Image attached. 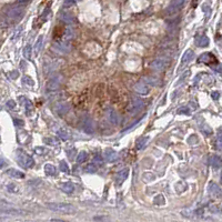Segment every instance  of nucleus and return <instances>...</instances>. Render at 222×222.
<instances>
[{
	"instance_id": "nucleus-42",
	"label": "nucleus",
	"mask_w": 222,
	"mask_h": 222,
	"mask_svg": "<svg viewBox=\"0 0 222 222\" xmlns=\"http://www.w3.org/2000/svg\"><path fill=\"white\" fill-rule=\"evenodd\" d=\"M203 214V209H199V210H197L195 211V216H198V217H201Z\"/></svg>"
},
{
	"instance_id": "nucleus-4",
	"label": "nucleus",
	"mask_w": 222,
	"mask_h": 222,
	"mask_svg": "<svg viewBox=\"0 0 222 222\" xmlns=\"http://www.w3.org/2000/svg\"><path fill=\"white\" fill-rule=\"evenodd\" d=\"M61 80H62V77L61 76H55L53 78H51V79L47 82L46 89L48 91H56V90H58L61 85Z\"/></svg>"
},
{
	"instance_id": "nucleus-45",
	"label": "nucleus",
	"mask_w": 222,
	"mask_h": 222,
	"mask_svg": "<svg viewBox=\"0 0 222 222\" xmlns=\"http://www.w3.org/2000/svg\"><path fill=\"white\" fill-rule=\"evenodd\" d=\"M76 0H64V2H66V5H69V3H72L75 2Z\"/></svg>"
},
{
	"instance_id": "nucleus-11",
	"label": "nucleus",
	"mask_w": 222,
	"mask_h": 222,
	"mask_svg": "<svg viewBox=\"0 0 222 222\" xmlns=\"http://www.w3.org/2000/svg\"><path fill=\"white\" fill-rule=\"evenodd\" d=\"M134 91L140 94H148L150 91V89L144 82H139V83H137V85L134 86Z\"/></svg>"
},
{
	"instance_id": "nucleus-10",
	"label": "nucleus",
	"mask_w": 222,
	"mask_h": 222,
	"mask_svg": "<svg viewBox=\"0 0 222 222\" xmlns=\"http://www.w3.org/2000/svg\"><path fill=\"white\" fill-rule=\"evenodd\" d=\"M208 191H209V193H210L212 197H216V198H220V197H221V191H220V188L218 187V184H216L214 182L209 183Z\"/></svg>"
},
{
	"instance_id": "nucleus-31",
	"label": "nucleus",
	"mask_w": 222,
	"mask_h": 222,
	"mask_svg": "<svg viewBox=\"0 0 222 222\" xmlns=\"http://www.w3.org/2000/svg\"><path fill=\"white\" fill-rule=\"evenodd\" d=\"M201 131H202L206 136H210V134L212 133V129L207 125H203V127H201Z\"/></svg>"
},
{
	"instance_id": "nucleus-16",
	"label": "nucleus",
	"mask_w": 222,
	"mask_h": 222,
	"mask_svg": "<svg viewBox=\"0 0 222 222\" xmlns=\"http://www.w3.org/2000/svg\"><path fill=\"white\" fill-rule=\"evenodd\" d=\"M56 111H57V113H58L59 116H64V115H66V113L69 111V104H59V106L56 108Z\"/></svg>"
},
{
	"instance_id": "nucleus-47",
	"label": "nucleus",
	"mask_w": 222,
	"mask_h": 222,
	"mask_svg": "<svg viewBox=\"0 0 222 222\" xmlns=\"http://www.w3.org/2000/svg\"><path fill=\"white\" fill-rule=\"evenodd\" d=\"M51 221H61V220H59V219H52Z\"/></svg>"
},
{
	"instance_id": "nucleus-46",
	"label": "nucleus",
	"mask_w": 222,
	"mask_h": 222,
	"mask_svg": "<svg viewBox=\"0 0 222 222\" xmlns=\"http://www.w3.org/2000/svg\"><path fill=\"white\" fill-rule=\"evenodd\" d=\"M17 75H18V72H17V71H13V73H12V78H16Z\"/></svg>"
},
{
	"instance_id": "nucleus-18",
	"label": "nucleus",
	"mask_w": 222,
	"mask_h": 222,
	"mask_svg": "<svg viewBox=\"0 0 222 222\" xmlns=\"http://www.w3.org/2000/svg\"><path fill=\"white\" fill-rule=\"evenodd\" d=\"M57 134H58V137L60 138V139H62V140H68L69 138H70V134H69V132H68L66 129H59L58 131H57Z\"/></svg>"
},
{
	"instance_id": "nucleus-44",
	"label": "nucleus",
	"mask_w": 222,
	"mask_h": 222,
	"mask_svg": "<svg viewBox=\"0 0 222 222\" xmlns=\"http://www.w3.org/2000/svg\"><path fill=\"white\" fill-rule=\"evenodd\" d=\"M210 210L212 211V212H219V209L214 206V207H210Z\"/></svg>"
},
{
	"instance_id": "nucleus-8",
	"label": "nucleus",
	"mask_w": 222,
	"mask_h": 222,
	"mask_svg": "<svg viewBox=\"0 0 222 222\" xmlns=\"http://www.w3.org/2000/svg\"><path fill=\"white\" fill-rule=\"evenodd\" d=\"M167 66L168 61L166 59H157V60L151 62V68H153L155 70H163Z\"/></svg>"
},
{
	"instance_id": "nucleus-24",
	"label": "nucleus",
	"mask_w": 222,
	"mask_h": 222,
	"mask_svg": "<svg viewBox=\"0 0 222 222\" xmlns=\"http://www.w3.org/2000/svg\"><path fill=\"white\" fill-rule=\"evenodd\" d=\"M132 104H133V107L137 110H140L141 108H143V106H144L143 101L141 100L140 98H133V100H132Z\"/></svg>"
},
{
	"instance_id": "nucleus-12",
	"label": "nucleus",
	"mask_w": 222,
	"mask_h": 222,
	"mask_svg": "<svg viewBox=\"0 0 222 222\" xmlns=\"http://www.w3.org/2000/svg\"><path fill=\"white\" fill-rule=\"evenodd\" d=\"M104 157H106V160L108 162H115L117 161V158H118V155L117 152L112 149H107L104 152Z\"/></svg>"
},
{
	"instance_id": "nucleus-1",
	"label": "nucleus",
	"mask_w": 222,
	"mask_h": 222,
	"mask_svg": "<svg viewBox=\"0 0 222 222\" xmlns=\"http://www.w3.org/2000/svg\"><path fill=\"white\" fill-rule=\"evenodd\" d=\"M46 207L52 211L64 213V214H72L76 212V208L69 203H47Z\"/></svg>"
},
{
	"instance_id": "nucleus-27",
	"label": "nucleus",
	"mask_w": 222,
	"mask_h": 222,
	"mask_svg": "<svg viewBox=\"0 0 222 222\" xmlns=\"http://www.w3.org/2000/svg\"><path fill=\"white\" fill-rule=\"evenodd\" d=\"M8 174H10L13 178H24V174L22 172H20L18 170H15V169H11V170L8 171Z\"/></svg>"
},
{
	"instance_id": "nucleus-2",
	"label": "nucleus",
	"mask_w": 222,
	"mask_h": 222,
	"mask_svg": "<svg viewBox=\"0 0 222 222\" xmlns=\"http://www.w3.org/2000/svg\"><path fill=\"white\" fill-rule=\"evenodd\" d=\"M18 162L20 163V166L26 169H29V168L34 167L35 161L34 159L31 158L30 155H28L26 152H24L22 150H19L18 151Z\"/></svg>"
},
{
	"instance_id": "nucleus-23",
	"label": "nucleus",
	"mask_w": 222,
	"mask_h": 222,
	"mask_svg": "<svg viewBox=\"0 0 222 222\" xmlns=\"http://www.w3.org/2000/svg\"><path fill=\"white\" fill-rule=\"evenodd\" d=\"M153 203L155 206H163L166 203V199H164V197L162 195H155V199H153Z\"/></svg>"
},
{
	"instance_id": "nucleus-32",
	"label": "nucleus",
	"mask_w": 222,
	"mask_h": 222,
	"mask_svg": "<svg viewBox=\"0 0 222 222\" xmlns=\"http://www.w3.org/2000/svg\"><path fill=\"white\" fill-rule=\"evenodd\" d=\"M83 130L86 131V132H88V133H92L93 132V128H92V123L90 122H86L85 126H83Z\"/></svg>"
},
{
	"instance_id": "nucleus-26",
	"label": "nucleus",
	"mask_w": 222,
	"mask_h": 222,
	"mask_svg": "<svg viewBox=\"0 0 222 222\" xmlns=\"http://www.w3.org/2000/svg\"><path fill=\"white\" fill-rule=\"evenodd\" d=\"M87 159H88V153L85 151L80 152L79 155H77V162L78 163H83L85 161H87Z\"/></svg>"
},
{
	"instance_id": "nucleus-35",
	"label": "nucleus",
	"mask_w": 222,
	"mask_h": 222,
	"mask_svg": "<svg viewBox=\"0 0 222 222\" xmlns=\"http://www.w3.org/2000/svg\"><path fill=\"white\" fill-rule=\"evenodd\" d=\"M86 171H87V172H90V173H94V172L97 171V167H96L93 163L89 164L88 167L86 168Z\"/></svg>"
},
{
	"instance_id": "nucleus-3",
	"label": "nucleus",
	"mask_w": 222,
	"mask_h": 222,
	"mask_svg": "<svg viewBox=\"0 0 222 222\" xmlns=\"http://www.w3.org/2000/svg\"><path fill=\"white\" fill-rule=\"evenodd\" d=\"M0 213H2L5 216H11V217H19V216H28L29 212L22 209H17V208H5L1 209Z\"/></svg>"
},
{
	"instance_id": "nucleus-22",
	"label": "nucleus",
	"mask_w": 222,
	"mask_h": 222,
	"mask_svg": "<svg viewBox=\"0 0 222 222\" xmlns=\"http://www.w3.org/2000/svg\"><path fill=\"white\" fill-rule=\"evenodd\" d=\"M149 141V137H143V138H140L139 140L137 141V144H136V147H137V149L138 150H140V149H142L143 147L146 146L147 144V142Z\"/></svg>"
},
{
	"instance_id": "nucleus-29",
	"label": "nucleus",
	"mask_w": 222,
	"mask_h": 222,
	"mask_svg": "<svg viewBox=\"0 0 222 222\" xmlns=\"http://www.w3.org/2000/svg\"><path fill=\"white\" fill-rule=\"evenodd\" d=\"M142 179L146 181V182H150V181H153L155 179V176L152 173H149V172H147L142 176Z\"/></svg>"
},
{
	"instance_id": "nucleus-25",
	"label": "nucleus",
	"mask_w": 222,
	"mask_h": 222,
	"mask_svg": "<svg viewBox=\"0 0 222 222\" xmlns=\"http://www.w3.org/2000/svg\"><path fill=\"white\" fill-rule=\"evenodd\" d=\"M31 55H32V47L30 45H27V46L24 48V56L26 59H29L31 58Z\"/></svg>"
},
{
	"instance_id": "nucleus-15",
	"label": "nucleus",
	"mask_w": 222,
	"mask_h": 222,
	"mask_svg": "<svg viewBox=\"0 0 222 222\" xmlns=\"http://www.w3.org/2000/svg\"><path fill=\"white\" fill-rule=\"evenodd\" d=\"M60 189L64 192V193L70 195V193H72V192L75 191V186H73V183H71V182H64L60 186Z\"/></svg>"
},
{
	"instance_id": "nucleus-30",
	"label": "nucleus",
	"mask_w": 222,
	"mask_h": 222,
	"mask_svg": "<svg viewBox=\"0 0 222 222\" xmlns=\"http://www.w3.org/2000/svg\"><path fill=\"white\" fill-rule=\"evenodd\" d=\"M59 167H60V170L62 171V172H66V173L69 172V167H68V164L66 161H60Z\"/></svg>"
},
{
	"instance_id": "nucleus-37",
	"label": "nucleus",
	"mask_w": 222,
	"mask_h": 222,
	"mask_svg": "<svg viewBox=\"0 0 222 222\" xmlns=\"http://www.w3.org/2000/svg\"><path fill=\"white\" fill-rule=\"evenodd\" d=\"M24 82L26 83V85H29V86H34L35 85V82H34V80L31 79L30 77H24Z\"/></svg>"
},
{
	"instance_id": "nucleus-17",
	"label": "nucleus",
	"mask_w": 222,
	"mask_h": 222,
	"mask_svg": "<svg viewBox=\"0 0 222 222\" xmlns=\"http://www.w3.org/2000/svg\"><path fill=\"white\" fill-rule=\"evenodd\" d=\"M195 42L198 43L199 47H208L209 46V38L207 36H202V37H198L195 39Z\"/></svg>"
},
{
	"instance_id": "nucleus-33",
	"label": "nucleus",
	"mask_w": 222,
	"mask_h": 222,
	"mask_svg": "<svg viewBox=\"0 0 222 222\" xmlns=\"http://www.w3.org/2000/svg\"><path fill=\"white\" fill-rule=\"evenodd\" d=\"M93 164L94 166H102L104 164V161H102V158H101L100 155H96L93 158Z\"/></svg>"
},
{
	"instance_id": "nucleus-14",
	"label": "nucleus",
	"mask_w": 222,
	"mask_h": 222,
	"mask_svg": "<svg viewBox=\"0 0 222 222\" xmlns=\"http://www.w3.org/2000/svg\"><path fill=\"white\" fill-rule=\"evenodd\" d=\"M195 58V52L192 51V50H187L184 52V55L182 56V59H181V64H186L187 62H190L192 59Z\"/></svg>"
},
{
	"instance_id": "nucleus-7",
	"label": "nucleus",
	"mask_w": 222,
	"mask_h": 222,
	"mask_svg": "<svg viewBox=\"0 0 222 222\" xmlns=\"http://www.w3.org/2000/svg\"><path fill=\"white\" fill-rule=\"evenodd\" d=\"M128 176H129V169H128V168L122 169L120 172H118V174H117V177H116L117 186H120V184H122V183L125 182L126 179L128 178Z\"/></svg>"
},
{
	"instance_id": "nucleus-9",
	"label": "nucleus",
	"mask_w": 222,
	"mask_h": 222,
	"mask_svg": "<svg viewBox=\"0 0 222 222\" xmlns=\"http://www.w3.org/2000/svg\"><path fill=\"white\" fill-rule=\"evenodd\" d=\"M202 61H203L204 64H213V62L218 64V61H217L216 57H214L212 53H210V52L203 53V55L201 56L200 58H199V62H202Z\"/></svg>"
},
{
	"instance_id": "nucleus-20",
	"label": "nucleus",
	"mask_w": 222,
	"mask_h": 222,
	"mask_svg": "<svg viewBox=\"0 0 222 222\" xmlns=\"http://www.w3.org/2000/svg\"><path fill=\"white\" fill-rule=\"evenodd\" d=\"M42 43H43V36H39V38L37 39L36 45H35V51L36 53H39L41 48H42Z\"/></svg>"
},
{
	"instance_id": "nucleus-41",
	"label": "nucleus",
	"mask_w": 222,
	"mask_h": 222,
	"mask_svg": "<svg viewBox=\"0 0 222 222\" xmlns=\"http://www.w3.org/2000/svg\"><path fill=\"white\" fill-rule=\"evenodd\" d=\"M212 98H213V99H214V100H218V99H219V98H220V93H219V92H218V91H214V92H213V93H212Z\"/></svg>"
},
{
	"instance_id": "nucleus-43",
	"label": "nucleus",
	"mask_w": 222,
	"mask_h": 222,
	"mask_svg": "<svg viewBox=\"0 0 222 222\" xmlns=\"http://www.w3.org/2000/svg\"><path fill=\"white\" fill-rule=\"evenodd\" d=\"M8 106L11 107V108H15V107H16V102L13 100H10L9 102H8Z\"/></svg>"
},
{
	"instance_id": "nucleus-5",
	"label": "nucleus",
	"mask_w": 222,
	"mask_h": 222,
	"mask_svg": "<svg viewBox=\"0 0 222 222\" xmlns=\"http://www.w3.org/2000/svg\"><path fill=\"white\" fill-rule=\"evenodd\" d=\"M26 8L24 6H19V7H13L12 9H10L8 11V16L12 19H20L22 16L24 15V11H26Z\"/></svg>"
},
{
	"instance_id": "nucleus-21",
	"label": "nucleus",
	"mask_w": 222,
	"mask_h": 222,
	"mask_svg": "<svg viewBox=\"0 0 222 222\" xmlns=\"http://www.w3.org/2000/svg\"><path fill=\"white\" fill-rule=\"evenodd\" d=\"M211 166H212L214 169H219L220 166H221V159L218 155H214L211 158Z\"/></svg>"
},
{
	"instance_id": "nucleus-6",
	"label": "nucleus",
	"mask_w": 222,
	"mask_h": 222,
	"mask_svg": "<svg viewBox=\"0 0 222 222\" xmlns=\"http://www.w3.org/2000/svg\"><path fill=\"white\" fill-rule=\"evenodd\" d=\"M183 3H184V0H173L171 5L168 7L167 9V13H174L177 12L179 9H181V7L183 6Z\"/></svg>"
},
{
	"instance_id": "nucleus-19",
	"label": "nucleus",
	"mask_w": 222,
	"mask_h": 222,
	"mask_svg": "<svg viewBox=\"0 0 222 222\" xmlns=\"http://www.w3.org/2000/svg\"><path fill=\"white\" fill-rule=\"evenodd\" d=\"M45 172H46L47 176H55L57 170L52 164H46L45 166Z\"/></svg>"
},
{
	"instance_id": "nucleus-34",
	"label": "nucleus",
	"mask_w": 222,
	"mask_h": 222,
	"mask_svg": "<svg viewBox=\"0 0 222 222\" xmlns=\"http://www.w3.org/2000/svg\"><path fill=\"white\" fill-rule=\"evenodd\" d=\"M188 143L189 144H191V146H193V144H195V143H198V138H197V136L192 134L191 137H189L188 138Z\"/></svg>"
},
{
	"instance_id": "nucleus-38",
	"label": "nucleus",
	"mask_w": 222,
	"mask_h": 222,
	"mask_svg": "<svg viewBox=\"0 0 222 222\" xmlns=\"http://www.w3.org/2000/svg\"><path fill=\"white\" fill-rule=\"evenodd\" d=\"M35 151H36V153H38V155H43L45 152H47L46 150H45V148H42V147H37L36 149H35Z\"/></svg>"
},
{
	"instance_id": "nucleus-28",
	"label": "nucleus",
	"mask_w": 222,
	"mask_h": 222,
	"mask_svg": "<svg viewBox=\"0 0 222 222\" xmlns=\"http://www.w3.org/2000/svg\"><path fill=\"white\" fill-rule=\"evenodd\" d=\"M61 20L64 22H67V24H72L75 20H73V17L70 15H68V13H61Z\"/></svg>"
},
{
	"instance_id": "nucleus-36",
	"label": "nucleus",
	"mask_w": 222,
	"mask_h": 222,
	"mask_svg": "<svg viewBox=\"0 0 222 222\" xmlns=\"http://www.w3.org/2000/svg\"><path fill=\"white\" fill-rule=\"evenodd\" d=\"M43 141H45L47 144H49V146H55V144H57V141H56L55 139H52V138H45Z\"/></svg>"
},
{
	"instance_id": "nucleus-39",
	"label": "nucleus",
	"mask_w": 222,
	"mask_h": 222,
	"mask_svg": "<svg viewBox=\"0 0 222 222\" xmlns=\"http://www.w3.org/2000/svg\"><path fill=\"white\" fill-rule=\"evenodd\" d=\"M93 220H94V221H108V218H107V217L99 216V217H94Z\"/></svg>"
},
{
	"instance_id": "nucleus-13",
	"label": "nucleus",
	"mask_w": 222,
	"mask_h": 222,
	"mask_svg": "<svg viewBox=\"0 0 222 222\" xmlns=\"http://www.w3.org/2000/svg\"><path fill=\"white\" fill-rule=\"evenodd\" d=\"M108 119H109V121L111 122L112 125H118L119 123L118 113H117L112 108H109V110H108Z\"/></svg>"
},
{
	"instance_id": "nucleus-40",
	"label": "nucleus",
	"mask_w": 222,
	"mask_h": 222,
	"mask_svg": "<svg viewBox=\"0 0 222 222\" xmlns=\"http://www.w3.org/2000/svg\"><path fill=\"white\" fill-rule=\"evenodd\" d=\"M15 123L18 126V127H22V126L24 125V122L22 121V120H18V119H15Z\"/></svg>"
}]
</instances>
